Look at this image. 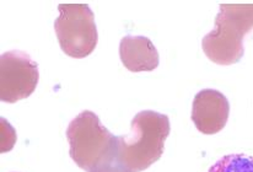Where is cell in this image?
<instances>
[{
  "mask_svg": "<svg viewBox=\"0 0 253 172\" xmlns=\"http://www.w3.org/2000/svg\"><path fill=\"white\" fill-rule=\"evenodd\" d=\"M130 125L129 135L118 136L116 164L131 172H141L163 156L171 126L168 116L155 111H141Z\"/></svg>",
  "mask_w": 253,
  "mask_h": 172,
  "instance_id": "6da1fadb",
  "label": "cell"
},
{
  "mask_svg": "<svg viewBox=\"0 0 253 172\" xmlns=\"http://www.w3.org/2000/svg\"><path fill=\"white\" fill-rule=\"evenodd\" d=\"M123 65L133 73L153 72L159 67L160 57L150 39L144 36H126L120 44Z\"/></svg>",
  "mask_w": 253,
  "mask_h": 172,
  "instance_id": "52a82bcc",
  "label": "cell"
},
{
  "mask_svg": "<svg viewBox=\"0 0 253 172\" xmlns=\"http://www.w3.org/2000/svg\"><path fill=\"white\" fill-rule=\"evenodd\" d=\"M230 115V103L220 91L206 88L194 96L192 121L206 135L219 133L225 128Z\"/></svg>",
  "mask_w": 253,
  "mask_h": 172,
  "instance_id": "8992f818",
  "label": "cell"
},
{
  "mask_svg": "<svg viewBox=\"0 0 253 172\" xmlns=\"http://www.w3.org/2000/svg\"><path fill=\"white\" fill-rule=\"evenodd\" d=\"M252 30L253 4H221L214 30L203 37V52L217 65L236 64L245 54V36Z\"/></svg>",
  "mask_w": 253,
  "mask_h": 172,
  "instance_id": "3957f363",
  "label": "cell"
},
{
  "mask_svg": "<svg viewBox=\"0 0 253 172\" xmlns=\"http://www.w3.org/2000/svg\"><path fill=\"white\" fill-rule=\"evenodd\" d=\"M39 64L22 50H10L0 57V100L15 103L34 93L39 84Z\"/></svg>",
  "mask_w": 253,
  "mask_h": 172,
  "instance_id": "5b68a950",
  "label": "cell"
},
{
  "mask_svg": "<svg viewBox=\"0 0 253 172\" xmlns=\"http://www.w3.org/2000/svg\"><path fill=\"white\" fill-rule=\"evenodd\" d=\"M67 139L70 158L82 170L97 171L116 164L118 136H115L91 111H83L69 123Z\"/></svg>",
  "mask_w": 253,
  "mask_h": 172,
  "instance_id": "7a4b0ae2",
  "label": "cell"
},
{
  "mask_svg": "<svg viewBox=\"0 0 253 172\" xmlns=\"http://www.w3.org/2000/svg\"><path fill=\"white\" fill-rule=\"evenodd\" d=\"M54 30L63 52L83 59L95 50L98 41L95 16L87 4H60Z\"/></svg>",
  "mask_w": 253,
  "mask_h": 172,
  "instance_id": "277c9868",
  "label": "cell"
},
{
  "mask_svg": "<svg viewBox=\"0 0 253 172\" xmlns=\"http://www.w3.org/2000/svg\"><path fill=\"white\" fill-rule=\"evenodd\" d=\"M208 172H253V158L244 154L225 155Z\"/></svg>",
  "mask_w": 253,
  "mask_h": 172,
  "instance_id": "ba28073f",
  "label": "cell"
},
{
  "mask_svg": "<svg viewBox=\"0 0 253 172\" xmlns=\"http://www.w3.org/2000/svg\"><path fill=\"white\" fill-rule=\"evenodd\" d=\"M93 172H131V171L126 170V169L122 168V166H120L118 164H113V165L106 166V168L100 169V170L93 171Z\"/></svg>",
  "mask_w": 253,
  "mask_h": 172,
  "instance_id": "9c48e42d",
  "label": "cell"
}]
</instances>
